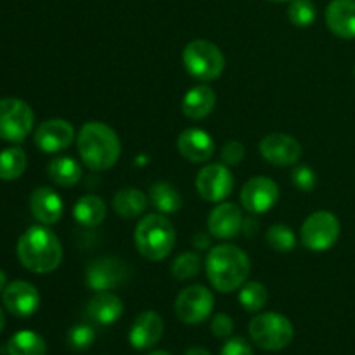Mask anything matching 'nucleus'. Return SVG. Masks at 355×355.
Returning <instances> with one entry per match:
<instances>
[{
    "mask_svg": "<svg viewBox=\"0 0 355 355\" xmlns=\"http://www.w3.org/2000/svg\"><path fill=\"white\" fill-rule=\"evenodd\" d=\"M30 210L33 217L44 225L58 224L64 214L61 196L51 187H38L30 196Z\"/></svg>",
    "mask_w": 355,
    "mask_h": 355,
    "instance_id": "6ab92c4d",
    "label": "nucleus"
},
{
    "mask_svg": "<svg viewBox=\"0 0 355 355\" xmlns=\"http://www.w3.org/2000/svg\"><path fill=\"white\" fill-rule=\"evenodd\" d=\"M245 146L238 141H231L222 148L220 156H222V163L227 166H238L239 163L243 162L245 158Z\"/></svg>",
    "mask_w": 355,
    "mask_h": 355,
    "instance_id": "f704fd0d",
    "label": "nucleus"
},
{
    "mask_svg": "<svg viewBox=\"0 0 355 355\" xmlns=\"http://www.w3.org/2000/svg\"><path fill=\"white\" fill-rule=\"evenodd\" d=\"M130 276V267L116 257H99L87 266L85 283L92 291H113Z\"/></svg>",
    "mask_w": 355,
    "mask_h": 355,
    "instance_id": "1a4fd4ad",
    "label": "nucleus"
},
{
    "mask_svg": "<svg viewBox=\"0 0 355 355\" xmlns=\"http://www.w3.org/2000/svg\"><path fill=\"white\" fill-rule=\"evenodd\" d=\"M85 312L96 324L110 326L123 315V302L111 291H97L87 304Z\"/></svg>",
    "mask_w": 355,
    "mask_h": 355,
    "instance_id": "aec40b11",
    "label": "nucleus"
},
{
    "mask_svg": "<svg viewBox=\"0 0 355 355\" xmlns=\"http://www.w3.org/2000/svg\"><path fill=\"white\" fill-rule=\"evenodd\" d=\"M196 189L205 201L220 203L231 196L234 189V177L224 163H210L198 172Z\"/></svg>",
    "mask_w": 355,
    "mask_h": 355,
    "instance_id": "9b49d317",
    "label": "nucleus"
},
{
    "mask_svg": "<svg viewBox=\"0 0 355 355\" xmlns=\"http://www.w3.org/2000/svg\"><path fill=\"white\" fill-rule=\"evenodd\" d=\"M291 180H293L295 187L304 193H311L312 189L318 184V175H315L314 170L307 165H298L295 166L293 173H291Z\"/></svg>",
    "mask_w": 355,
    "mask_h": 355,
    "instance_id": "72a5a7b5",
    "label": "nucleus"
},
{
    "mask_svg": "<svg viewBox=\"0 0 355 355\" xmlns=\"http://www.w3.org/2000/svg\"><path fill=\"white\" fill-rule=\"evenodd\" d=\"M232 331H234V321H232L229 314L220 312V314H217L211 319V333L217 338H229Z\"/></svg>",
    "mask_w": 355,
    "mask_h": 355,
    "instance_id": "c9c22d12",
    "label": "nucleus"
},
{
    "mask_svg": "<svg viewBox=\"0 0 355 355\" xmlns=\"http://www.w3.org/2000/svg\"><path fill=\"white\" fill-rule=\"evenodd\" d=\"M165 331L162 315L155 311H146L135 318L128 333V342L135 350H149L158 345Z\"/></svg>",
    "mask_w": 355,
    "mask_h": 355,
    "instance_id": "dca6fc26",
    "label": "nucleus"
},
{
    "mask_svg": "<svg viewBox=\"0 0 355 355\" xmlns=\"http://www.w3.org/2000/svg\"><path fill=\"white\" fill-rule=\"evenodd\" d=\"M201 270V257L198 253L186 252L177 257L172 263V274L177 281L193 279Z\"/></svg>",
    "mask_w": 355,
    "mask_h": 355,
    "instance_id": "7c9ffc66",
    "label": "nucleus"
},
{
    "mask_svg": "<svg viewBox=\"0 0 355 355\" xmlns=\"http://www.w3.org/2000/svg\"><path fill=\"white\" fill-rule=\"evenodd\" d=\"M184 355H211V354L208 352V350L201 349V347H193V349L187 350V352Z\"/></svg>",
    "mask_w": 355,
    "mask_h": 355,
    "instance_id": "ea45409f",
    "label": "nucleus"
},
{
    "mask_svg": "<svg viewBox=\"0 0 355 355\" xmlns=\"http://www.w3.org/2000/svg\"><path fill=\"white\" fill-rule=\"evenodd\" d=\"M148 355H170V354L165 352V350H156V352H151V354H148Z\"/></svg>",
    "mask_w": 355,
    "mask_h": 355,
    "instance_id": "37998d69",
    "label": "nucleus"
},
{
    "mask_svg": "<svg viewBox=\"0 0 355 355\" xmlns=\"http://www.w3.org/2000/svg\"><path fill=\"white\" fill-rule=\"evenodd\" d=\"M340 220L331 211H315L302 224L300 238L305 248L311 252H326L340 238Z\"/></svg>",
    "mask_w": 355,
    "mask_h": 355,
    "instance_id": "6e6552de",
    "label": "nucleus"
},
{
    "mask_svg": "<svg viewBox=\"0 0 355 355\" xmlns=\"http://www.w3.org/2000/svg\"><path fill=\"white\" fill-rule=\"evenodd\" d=\"M75 139V128L62 118H52L35 130V144L44 153H59L69 148Z\"/></svg>",
    "mask_w": 355,
    "mask_h": 355,
    "instance_id": "2eb2a0df",
    "label": "nucleus"
},
{
    "mask_svg": "<svg viewBox=\"0 0 355 355\" xmlns=\"http://www.w3.org/2000/svg\"><path fill=\"white\" fill-rule=\"evenodd\" d=\"M148 208V196L137 187H123L113 196V210L121 218H137Z\"/></svg>",
    "mask_w": 355,
    "mask_h": 355,
    "instance_id": "b1692460",
    "label": "nucleus"
},
{
    "mask_svg": "<svg viewBox=\"0 0 355 355\" xmlns=\"http://www.w3.org/2000/svg\"><path fill=\"white\" fill-rule=\"evenodd\" d=\"M220 355H253V350L245 338L234 336V338H229L227 342L224 343Z\"/></svg>",
    "mask_w": 355,
    "mask_h": 355,
    "instance_id": "e433bc0d",
    "label": "nucleus"
},
{
    "mask_svg": "<svg viewBox=\"0 0 355 355\" xmlns=\"http://www.w3.org/2000/svg\"><path fill=\"white\" fill-rule=\"evenodd\" d=\"M269 2H277V3H283V2H291V0H269Z\"/></svg>",
    "mask_w": 355,
    "mask_h": 355,
    "instance_id": "c03bdc74",
    "label": "nucleus"
},
{
    "mask_svg": "<svg viewBox=\"0 0 355 355\" xmlns=\"http://www.w3.org/2000/svg\"><path fill=\"white\" fill-rule=\"evenodd\" d=\"M68 347L73 352H85L96 342V329L89 324H76L68 331Z\"/></svg>",
    "mask_w": 355,
    "mask_h": 355,
    "instance_id": "473e14b6",
    "label": "nucleus"
},
{
    "mask_svg": "<svg viewBox=\"0 0 355 355\" xmlns=\"http://www.w3.org/2000/svg\"><path fill=\"white\" fill-rule=\"evenodd\" d=\"M47 173L52 182L61 187H73L82 180V166L69 156L52 159L47 166Z\"/></svg>",
    "mask_w": 355,
    "mask_h": 355,
    "instance_id": "393cba45",
    "label": "nucleus"
},
{
    "mask_svg": "<svg viewBox=\"0 0 355 355\" xmlns=\"http://www.w3.org/2000/svg\"><path fill=\"white\" fill-rule=\"evenodd\" d=\"M6 286H7L6 272H3V270H0V293H2V291L6 290Z\"/></svg>",
    "mask_w": 355,
    "mask_h": 355,
    "instance_id": "a19ab883",
    "label": "nucleus"
},
{
    "mask_svg": "<svg viewBox=\"0 0 355 355\" xmlns=\"http://www.w3.org/2000/svg\"><path fill=\"white\" fill-rule=\"evenodd\" d=\"M177 232L172 222L163 214H149L137 222L134 243L141 257L151 262H159L172 253Z\"/></svg>",
    "mask_w": 355,
    "mask_h": 355,
    "instance_id": "20e7f679",
    "label": "nucleus"
},
{
    "mask_svg": "<svg viewBox=\"0 0 355 355\" xmlns=\"http://www.w3.org/2000/svg\"><path fill=\"white\" fill-rule=\"evenodd\" d=\"M193 245L196 246L198 250H207L211 246L210 236H207L205 232H198V234L193 236Z\"/></svg>",
    "mask_w": 355,
    "mask_h": 355,
    "instance_id": "4c0bfd02",
    "label": "nucleus"
},
{
    "mask_svg": "<svg viewBox=\"0 0 355 355\" xmlns=\"http://www.w3.org/2000/svg\"><path fill=\"white\" fill-rule=\"evenodd\" d=\"M214 305L215 298L211 291L201 284H193L180 291L173 309L184 324H201L210 318Z\"/></svg>",
    "mask_w": 355,
    "mask_h": 355,
    "instance_id": "9d476101",
    "label": "nucleus"
},
{
    "mask_svg": "<svg viewBox=\"0 0 355 355\" xmlns=\"http://www.w3.org/2000/svg\"><path fill=\"white\" fill-rule=\"evenodd\" d=\"M293 324L290 319L277 312L255 315L250 322V336L263 350L277 352L286 349L293 340Z\"/></svg>",
    "mask_w": 355,
    "mask_h": 355,
    "instance_id": "423d86ee",
    "label": "nucleus"
},
{
    "mask_svg": "<svg viewBox=\"0 0 355 355\" xmlns=\"http://www.w3.org/2000/svg\"><path fill=\"white\" fill-rule=\"evenodd\" d=\"M241 208L234 203H220L211 210L208 217V232L218 239H232L243 229Z\"/></svg>",
    "mask_w": 355,
    "mask_h": 355,
    "instance_id": "f3484780",
    "label": "nucleus"
},
{
    "mask_svg": "<svg viewBox=\"0 0 355 355\" xmlns=\"http://www.w3.org/2000/svg\"><path fill=\"white\" fill-rule=\"evenodd\" d=\"M76 148L83 165L94 172L113 168L121 155V141L116 132L103 121H89L76 135Z\"/></svg>",
    "mask_w": 355,
    "mask_h": 355,
    "instance_id": "f257e3e1",
    "label": "nucleus"
},
{
    "mask_svg": "<svg viewBox=\"0 0 355 355\" xmlns=\"http://www.w3.org/2000/svg\"><path fill=\"white\" fill-rule=\"evenodd\" d=\"M257 227H259V222H257L253 217H250V218H245V220H243L241 231H245L246 236H253L257 232Z\"/></svg>",
    "mask_w": 355,
    "mask_h": 355,
    "instance_id": "58836bf2",
    "label": "nucleus"
},
{
    "mask_svg": "<svg viewBox=\"0 0 355 355\" xmlns=\"http://www.w3.org/2000/svg\"><path fill=\"white\" fill-rule=\"evenodd\" d=\"M149 198H151L153 207L163 215L177 214L182 207V196L179 189L170 182H156L149 189Z\"/></svg>",
    "mask_w": 355,
    "mask_h": 355,
    "instance_id": "a878e982",
    "label": "nucleus"
},
{
    "mask_svg": "<svg viewBox=\"0 0 355 355\" xmlns=\"http://www.w3.org/2000/svg\"><path fill=\"white\" fill-rule=\"evenodd\" d=\"M267 300H269V293H267V288L262 283L248 281L239 290V304L246 312H253V314L260 312L266 307Z\"/></svg>",
    "mask_w": 355,
    "mask_h": 355,
    "instance_id": "c85d7f7f",
    "label": "nucleus"
},
{
    "mask_svg": "<svg viewBox=\"0 0 355 355\" xmlns=\"http://www.w3.org/2000/svg\"><path fill=\"white\" fill-rule=\"evenodd\" d=\"M217 94L208 85H196L186 92L182 99V113L191 120H203L214 111Z\"/></svg>",
    "mask_w": 355,
    "mask_h": 355,
    "instance_id": "4be33fe9",
    "label": "nucleus"
},
{
    "mask_svg": "<svg viewBox=\"0 0 355 355\" xmlns=\"http://www.w3.org/2000/svg\"><path fill=\"white\" fill-rule=\"evenodd\" d=\"M26 153L21 148H7L0 153V179L16 180L26 170Z\"/></svg>",
    "mask_w": 355,
    "mask_h": 355,
    "instance_id": "cd10ccee",
    "label": "nucleus"
},
{
    "mask_svg": "<svg viewBox=\"0 0 355 355\" xmlns=\"http://www.w3.org/2000/svg\"><path fill=\"white\" fill-rule=\"evenodd\" d=\"M182 62L186 71L200 82H214L225 68V58L220 47L203 38L189 42L184 47Z\"/></svg>",
    "mask_w": 355,
    "mask_h": 355,
    "instance_id": "39448f33",
    "label": "nucleus"
},
{
    "mask_svg": "<svg viewBox=\"0 0 355 355\" xmlns=\"http://www.w3.org/2000/svg\"><path fill=\"white\" fill-rule=\"evenodd\" d=\"M326 24L336 37L355 38V0H333L326 7Z\"/></svg>",
    "mask_w": 355,
    "mask_h": 355,
    "instance_id": "412c9836",
    "label": "nucleus"
},
{
    "mask_svg": "<svg viewBox=\"0 0 355 355\" xmlns=\"http://www.w3.org/2000/svg\"><path fill=\"white\" fill-rule=\"evenodd\" d=\"M35 114L30 104L16 97L0 99V139L7 142H23L30 135Z\"/></svg>",
    "mask_w": 355,
    "mask_h": 355,
    "instance_id": "0eeeda50",
    "label": "nucleus"
},
{
    "mask_svg": "<svg viewBox=\"0 0 355 355\" xmlns=\"http://www.w3.org/2000/svg\"><path fill=\"white\" fill-rule=\"evenodd\" d=\"M260 155L274 166L297 165L302 158V144L288 134H269L260 141Z\"/></svg>",
    "mask_w": 355,
    "mask_h": 355,
    "instance_id": "ddd939ff",
    "label": "nucleus"
},
{
    "mask_svg": "<svg viewBox=\"0 0 355 355\" xmlns=\"http://www.w3.org/2000/svg\"><path fill=\"white\" fill-rule=\"evenodd\" d=\"M21 266L35 274H49L62 262V246L58 236L44 225H33L17 241Z\"/></svg>",
    "mask_w": 355,
    "mask_h": 355,
    "instance_id": "f03ea898",
    "label": "nucleus"
},
{
    "mask_svg": "<svg viewBox=\"0 0 355 355\" xmlns=\"http://www.w3.org/2000/svg\"><path fill=\"white\" fill-rule=\"evenodd\" d=\"M266 239L270 248L276 250V252L286 253L295 250V246H297V236H295L293 229L284 224L270 225L266 234Z\"/></svg>",
    "mask_w": 355,
    "mask_h": 355,
    "instance_id": "c756f323",
    "label": "nucleus"
},
{
    "mask_svg": "<svg viewBox=\"0 0 355 355\" xmlns=\"http://www.w3.org/2000/svg\"><path fill=\"white\" fill-rule=\"evenodd\" d=\"M2 302L7 312L16 318H31L40 307V293L26 281H12L2 291Z\"/></svg>",
    "mask_w": 355,
    "mask_h": 355,
    "instance_id": "4468645a",
    "label": "nucleus"
},
{
    "mask_svg": "<svg viewBox=\"0 0 355 355\" xmlns=\"http://www.w3.org/2000/svg\"><path fill=\"white\" fill-rule=\"evenodd\" d=\"M9 355H47V345L38 333L23 329L10 336L7 342Z\"/></svg>",
    "mask_w": 355,
    "mask_h": 355,
    "instance_id": "bb28decb",
    "label": "nucleus"
},
{
    "mask_svg": "<svg viewBox=\"0 0 355 355\" xmlns=\"http://www.w3.org/2000/svg\"><path fill=\"white\" fill-rule=\"evenodd\" d=\"M354 75H355V69H354Z\"/></svg>",
    "mask_w": 355,
    "mask_h": 355,
    "instance_id": "a18cd8bd",
    "label": "nucleus"
},
{
    "mask_svg": "<svg viewBox=\"0 0 355 355\" xmlns=\"http://www.w3.org/2000/svg\"><path fill=\"white\" fill-rule=\"evenodd\" d=\"M177 149L191 163H207L215 153V141L201 128H186L177 139Z\"/></svg>",
    "mask_w": 355,
    "mask_h": 355,
    "instance_id": "a211bd4d",
    "label": "nucleus"
},
{
    "mask_svg": "<svg viewBox=\"0 0 355 355\" xmlns=\"http://www.w3.org/2000/svg\"><path fill=\"white\" fill-rule=\"evenodd\" d=\"M3 326H6V315H3L2 309H0V333H2Z\"/></svg>",
    "mask_w": 355,
    "mask_h": 355,
    "instance_id": "79ce46f5",
    "label": "nucleus"
},
{
    "mask_svg": "<svg viewBox=\"0 0 355 355\" xmlns=\"http://www.w3.org/2000/svg\"><path fill=\"white\" fill-rule=\"evenodd\" d=\"M318 10L312 0H291L288 17L297 28H309L314 24Z\"/></svg>",
    "mask_w": 355,
    "mask_h": 355,
    "instance_id": "2f4dec72",
    "label": "nucleus"
},
{
    "mask_svg": "<svg viewBox=\"0 0 355 355\" xmlns=\"http://www.w3.org/2000/svg\"><path fill=\"white\" fill-rule=\"evenodd\" d=\"M250 257L234 245H218L207 255V277L220 293H232L246 283L250 276Z\"/></svg>",
    "mask_w": 355,
    "mask_h": 355,
    "instance_id": "7ed1b4c3",
    "label": "nucleus"
},
{
    "mask_svg": "<svg viewBox=\"0 0 355 355\" xmlns=\"http://www.w3.org/2000/svg\"><path fill=\"white\" fill-rule=\"evenodd\" d=\"M107 214V207L104 200L97 194H87L82 196L76 205L73 207V217H75L76 224L83 225V227H97L104 222Z\"/></svg>",
    "mask_w": 355,
    "mask_h": 355,
    "instance_id": "5701e85b",
    "label": "nucleus"
},
{
    "mask_svg": "<svg viewBox=\"0 0 355 355\" xmlns=\"http://www.w3.org/2000/svg\"><path fill=\"white\" fill-rule=\"evenodd\" d=\"M279 200V186L270 177H252L241 189V205L250 214L269 211Z\"/></svg>",
    "mask_w": 355,
    "mask_h": 355,
    "instance_id": "f8f14e48",
    "label": "nucleus"
}]
</instances>
